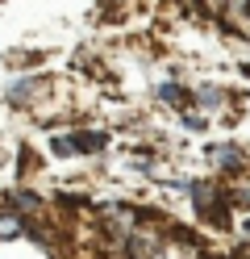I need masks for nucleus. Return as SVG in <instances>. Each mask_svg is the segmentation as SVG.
Returning a JSON list of instances; mask_svg holds the SVG:
<instances>
[{"label":"nucleus","instance_id":"nucleus-1","mask_svg":"<svg viewBox=\"0 0 250 259\" xmlns=\"http://www.w3.org/2000/svg\"><path fill=\"white\" fill-rule=\"evenodd\" d=\"M188 201L196 209V218L213 226V230H229L233 226V205H229V188L221 180H192Z\"/></svg>","mask_w":250,"mask_h":259},{"label":"nucleus","instance_id":"nucleus-2","mask_svg":"<svg viewBox=\"0 0 250 259\" xmlns=\"http://www.w3.org/2000/svg\"><path fill=\"white\" fill-rule=\"evenodd\" d=\"M205 159H209V167L221 176V180L246 171V151L238 147V142H213V147H205Z\"/></svg>","mask_w":250,"mask_h":259},{"label":"nucleus","instance_id":"nucleus-3","mask_svg":"<svg viewBox=\"0 0 250 259\" xmlns=\"http://www.w3.org/2000/svg\"><path fill=\"white\" fill-rule=\"evenodd\" d=\"M0 201H5V209L21 213L25 222L42 218V209H46V201L38 197V192H29V188H5V192H0Z\"/></svg>","mask_w":250,"mask_h":259},{"label":"nucleus","instance_id":"nucleus-4","mask_svg":"<svg viewBox=\"0 0 250 259\" xmlns=\"http://www.w3.org/2000/svg\"><path fill=\"white\" fill-rule=\"evenodd\" d=\"M71 147L75 155H100V151H109V130H71Z\"/></svg>","mask_w":250,"mask_h":259},{"label":"nucleus","instance_id":"nucleus-5","mask_svg":"<svg viewBox=\"0 0 250 259\" xmlns=\"http://www.w3.org/2000/svg\"><path fill=\"white\" fill-rule=\"evenodd\" d=\"M155 96L163 105H171L175 113H183V109H192V88H183V84H175V79H163V84L155 88Z\"/></svg>","mask_w":250,"mask_h":259},{"label":"nucleus","instance_id":"nucleus-6","mask_svg":"<svg viewBox=\"0 0 250 259\" xmlns=\"http://www.w3.org/2000/svg\"><path fill=\"white\" fill-rule=\"evenodd\" d=\"M192 109H200V113L225 109V88H221V84H200V88H192Z\"/></svg>","mask_w":250,"mask_h":259},{"label":"nucleus","instance_id":"nucleus-7","mask_svg":"<svg viewBox=\"0 0 250 259\" xmlns=\"http://www.w3.org/2000/svg\"><path fill=\"white\" fill-rule=\"evenodd\" d=\"M179 121H183V130H192V134H205V130L213 125V121H209V113H200V109H183V113H179Z\"/></svg>","mask_w":250,"mask_h":259},{"label":"nucleus","instance_id":"nucleus-8","mask_svg":"<svg viewBox=\"0 0 250 259\" xmlns=\"http://www.w3.org/2000/svg\"><path fill=\"white\" fill-rule=\"evenodd\" d=\"M38 63H42L38 51H9L5 55V67H38Z\"/></svg>","mask_w":250,"mask_h":259},{"label":"nucleus","instance_id":"nucleus-9","mask_svg":"<svg viewBox=\"0 0 250 259\" xmlns=\"http://www.w3.org/2000/svg\"><path fill=\"white\" fill-rule=\"evenodd\" d=\"M50 155H55V159H71V155H75L71 134H55V138H50Z\"/></svg>","mask_w":250,"mask_h":259},{"label":"nucleus","instance_id":"nucleus-10","mask_svg":"<svg viewBox=\"0 0 250 259\" xmlns=\"http://www.w3.org/2000/svg\"><path fill=\"white\" fill-rule=\"evenodd\" d=\"M242 242H250V213L242 218Z\"/></svg>","mask_w":250,"mask_h":259},{"label":"nucleus","instance_id":"nucleus-11","mask_svg":"<svg viewBox=\"0 0 250 259\" xmlns=\"http://www.w3.org/2000/svg\"><path fill=\"white\" fill-rule=\"evenodd\" d=\"M0 167H5V151H0Z\"/></svg>","mask_w":250,"mask_h":259}]
</instances>
